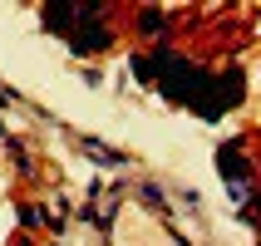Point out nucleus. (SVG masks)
Masks as SVG:
<instances>
[{
  "label": "nucleus",
  "mask_w": 261,
  "mask_h": 246,
  "mask_svg": "<svg viewBox=\"0 0 261 246\" xmlns=\"http://www.w3.org/2000/svg\"><path fill=\"white\" fill-rule=\"evenodd\" d=\"M15 212H20V227H25V232H44V227H49V212L35 207V202H20Z\"/></svg>",
  "instance_id": "f03ea898"
},
{
  "label": "nucleus",
  "mask_w": 261,
  "mask_h": 246,
  "mask_svg": "<svg viewBox=\"0 0 261 246\" xmlns=\"http://www.w3.org/2000/svg\"><path fill=\"white\" fill-rule=\"evenodd\" d=\"M0 143H5V123H0Z\"/></svg>",
  "instance_id": "39448f33"
},
{
  "label": "nucleus",
  "mask_w": 261,
  "mask_h": 246,
  "mask_svg": "<svg viewBox=\"0 0 261 246\" xmlns=\"http://www.w3.org/2000/svg\"><path fill=\"white\" fill-rule=\"evenodd\" d=\"M79 153H89V158L99 162V168H128V153H114V148H103L99 138H79Z\"/></svg>",
  "instance_id": "f257e3e1"
},
{
  "label": "nucleus",
  "mask_w": 261,
  "mask_h": 246,
  "mask_svg": "<svg viewBox=\"0 0 261 246\" xmlns=\"http://www.w3.org/2000/svg\"><path fill=\"white\" fill-rule=\"evenodd\" d=\"M138 197H143V207H153V212H168V192H163L158 182H138Z\"/></svg>",
  "instance_id": "20e7f679"
},
{
  "label": "nucleus",
  "mask_w": 261,
  "mask_h": 246,
  "mask_svg": "<svg viewBox=\"0 0 261 246\" xmlns=\"http://www.w3.org/2000/svg\"><path fill=\"white\" fill-rule=\"evenodd\" d=\"M163 30H168V15L163 10H153V5L138 10V35H143V40H153V35H163Z\"/></svg>",
  "instance_id": "7ed1b4c3"
}]
</instances>
